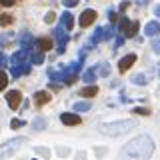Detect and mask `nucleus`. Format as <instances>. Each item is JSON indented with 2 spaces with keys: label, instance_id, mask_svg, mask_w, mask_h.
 <instances>
[{
  "label": "nucleus",
  "instance_id": "obj_14",
  "mask_svg": "<svg viewBox=\"0 0 160 160\" xmlns=\"http://www.w3.org/2000/svg\"><path fill=\"white\" fill-rule=\"evenodd\" d=\"M50 102V94L46 92V90H40V92L34 94V104L36 106H44V104Z\"/></svg>",
  "mask_w": 160,
  "mask_h": 160
},
{
  "label": "nucleus",
  "instance_id": "obj_25",
  "mask_svg": "<svg viewBox=\"0 0 160 160\" xmlns=\"http://www.w3.org/2000/svg\"><path fill=\"white\" fill-rule=\"evenodd\" d=\"M98 74H100V76H108V74H110V66H108V64H100V66H98Z\"/></svg>",
  "mask_w": 160,
  "mask_h": 160
},
{
  "label": "nucleus",
  "instance_id": "obj_15",
  "mask_svg": "<svg viewBox=\"0 0 160 160\" xmlns=\"http://www.w3.org/2000/svg\"><path fill=\"white\" fill-rule=\"evenodd\" d=\"M158 32H160V22H156V20L148 22L146 28H144V34H146V36H158Z\"/></svg>",
  "mask_w": 160,
  "mask_h": 160
},
{
  "label": "nucleus",
  "instance_id": "obj_11",
  "mask_svg": "<svg viewBox=\"0 0 160 160\" xmlns=\"http://www.w3.org/2000/svg\"><path fill=\"white\" fill-rule=\"evenodd\" d=\"M102 40H108V32H106V28H96L94 30V36L90 38V44H98V42H102Z\"/></svg>",
  "mask_w": 160,
  "mask_h": 160
},
{
  "label": "nucleus",
  "instance_id": "obj_33",
  "mask_svg": "<svg viewBox=\"0 0 160 160\" xmlns=\"http://www.w3.org/2000/svg\"><path fill=\"white\" fill-rule=\"evenodd\" d=\"M6 62H8V60H6V56H4V54L0 52V68H2V66H6Z\"/></svg>",
  "mask_w": 160,
  "mask_h": 160
},
{
  "label": "nucleus",
  "instance_id": "obj_12",
  "mask_svg": "<svg viewBox=\"0 0 160 160\" xmlns=\"http://www.w3.org/2000/svg\"><path fill=\"white\" fill-rule=\"evenodd\" d=\"M26 56H28V50L26 48H22L20 52H16V54H12V58H10V66H16V64H24L26 62Z\"/></svg>",
  "mask_w": 160,
  "mask_h": 160
},
{
  "label": "nucleus",
  "instance_id": "obj_18",
  "mask_svg": "<svg viewBox=\"0 0 160 160\" xmlns=\"http://www.w3.org/2000/svg\"><path fill=\"white\" fill-rule=\"evenodd\" d=\"M96 94H98V86H94V84H90V86H86V88L80 90V96H86V98L96 96Z\"/></svg>",
  "mask_w": 160,
  "mask_h": 160
},
{
  "label": "nucleus",
  "instance_id": "obj_28",
  "mask_svg": "<svg viewBox=\"0 0 160 160\" xmlns=\"http://www.w3.org/2000/svg\"><path fill=\"white\" fill-rule=\"evenodd\" d=\"M132 112H134V114H142V116H148L150 110H148V108H134Z\"/></svg>",
  "mask_w": 160,
  "mask_h": 160
},
{
  "label": "nucleus",
  "instance_id": "obj_9",
  "mask_svg": "<svg viewBox=\"0 0 160 160\" xmlns=\"http://www.w3.org/2000/svg\"><path fill=\"white\" fill-rule=\"evenodd\" d=\"M60 120H62V124H66V126H76V124L82 122L76 112H64L62 116H60Z\"/></svg>",
  "mask_w": 160,
  "mask_h": 160
},
{
  "label": "nucleus",
  "instance_id": "obj_16",
  "mask_svg": "<svg viewBox=\"0 0 160 160\" xmlns=\"http://www.w3.org/2000/svg\"><path fill=\"white\" fill-rule=\"evenodd\" d=\"M60 22H62V26L66 28V30H72V26H74V18H72V14H70V12L60 14Z\"/></svg>",
  "mask_w": 160,
  "mask_h": 160
},
{
  "label": "nucleus",
  "instance_id": "obj_24",
  "mask_svg": "<svg viewBox=\"0 0 160 160\" xmlns=\"http://www.w3.org/2000/svg\"><path fill=\"white\" fill-rule=\"evenodd\" d=\"M132 82H134V84H142V86H144L148 80H146V76H144V74H136V76H132Z\"/></svg>",
  "mask_w": 160,
  "mask_h": 160
},
{
  "label": "nucleus",
  "instance_id": "obj_10",
  "mask_svg": "<svg viewBox=\"0 0 160 160\" xmlns=\"http://www.w3.org/2000/svg\"><path fill=\"white\" fill-rule=\"evenodd\" d=\"M28 54H30V62H32V64H42L44 62V52H42V50H38L36 46L30 48Z\"/></svg>",
  "mask_w": 160,
  "mask_h": 160
},
{
  "label": "nucleus",
  "instance_id": "obj_20",
  "mask_svg": "<svg viewBox=\"0 0 160 160\" xmlns=\"http://www.w3.org/2000/svg\"><path fill=\"white\" fill-rule=\"evenodd\" d=\"M44 128H46V118H36L32 122V130H36V132H40Z\"/></svg>",
  "mask_w": 160,
  "mask_h": 160
},
{
  "label": "nucleus",
  "instance_id": "obj_23",
  "mask_svg": "<svg viewBox=\"0 0 160 160\" xmlns=\"http://www.w3.org/2000/svg\"><path fill=\"white\" fill-rule=\"evenodd\" d=\"M12 24V16L10 14H0V26H8Z\"/></svg>",
  "mask_w": 160,
  "mask_h": 160
},
{
  "label": "nucleus",
  "instance_id": "obj_30",
  "mask_svg": "<svg viewBox=\"0 0 160 160\" xmlns=\"http://www.w3.org/2000/svg\"><path fill=\"white\" fill-rule=\"evenodd\" d=\"M152 50H154V52H156L158 56H160V38H158V40H154V42H152Z\"/></svg>",
  "mask_w": 160,
  "mask_h": 160
},
{
  "label": "nucleus",
  "instance_id": "obj_37",
  "mask_svg": "<svg viewBox=\"0 0 160 160\" xmlns=\"http://www.w3.org/2000/svg\"><path fill=\"white\" fill-rule=\"evenodd\" d=\"M158 74H160V68H158Z\"/></svg>",
  "mask_w": 160,
  "mask_h": 160
},
{
  "label": "nucleus",
  "instance_id": "obj_32",
  "mask_svg": "<svg viewBox=\"0 0 160 160\" xmlns=\"http://www.w3.org/2000/svg\"><path fill=\"white\" fill-rule=\"evenodd\" d=\"M36 152H38V154H42V156H44V158H46V156H48V154H50V152H48V150H46V148H36Z\"/></svg>",
  "mask_w": 160,
  "mask_h": 160
},
{
  "label": "nucleus",
  "instance_id": "obj_34",
  "mask_svg": "<svg viewBox=\"0 0 160 160\" xmlns=\"http://www.w3.org/2000/svg\"><path fill=\"white\" fill-rule=\"evenodd\" d=\"M122 44H124V36H120V38H116V42H114V46H122Z\"/></svg>",
  "mask_w": 160,
  "mask_h": 160
},
{
  "label": "nucleus",
  "instance_id": "obj_7",
  "mask_svg": "<svg viewBox=\"0 0 160 160\" xmlns=\"http://www.w3.org/2000/svg\"><path fill=\"white\" fill-rule=\"evenodd\" d=\"M20 102H22V94L18 92V90H10V92L6 94V104L10 108H18L20 106Z\"/></svg>",
  "mask_w": 160,
  "mask_h": 160
},
{
  "label": "nucleus",
  "instance_id": "obj_29",
  "mask_svg": "<svg viewBox=\"0 0 160 160\" xmlns=\"http://www.w3.org/2000/svg\"><path fill=\"white\" fill-rule=\"evenodd\" d=\"M10 124H12V128H20V126H24L26 122H24V120H18V118H14Z\"/></svg>",
  "mask_w": 160,
  "mask_h": 160
},
{
  "label": "nucleus",
  "instance_id": "obj_2",
  "mask_svg": "<svg viewBox=\"0 0 160 160\" xmlns=\"http://www.w3.org/2000/svg\"><path fill=\"white\" fill-rule=\"evenodd\" d=\"M136 126V120H118V122H110V124H98V132L104 136H122L128 130H132Z\"/></svg>",
  "mask_w": 160,
  "mask_h": 160
},
{
  "label": "nucleus",
  "instance_id": "obj_17",
  "mask_svg": "<svg viewBox=\"0 0 160 160\" xmlns=\"http://www.w3.org/2000/svg\"><path fill=\"white\" fill-rule=\"evenodd\" d=\"M34 46H36L38 50H42V52H46V50L52 48V40H50V38H38Z\"/></svg>",
  "mask_w": 160,
  "mask_h": 160
},
{
  "label": "nucleus",
  "instance_id": "obj_4",
  "mask_svg": "<svg viewBox=\"0 0 160 160\" xmlns=\"http://www.w3.org/2000/svg\"><path fill=\"white\" fill-rule=\"evenodd\" d=\"M138 28H140V24L136 20H128V18H122L120 24H118V30H120V34H122L124 38H134L136 32H138Z\"/></svg>",
  "mask_w": 160,
  "mask_h": 160
},
{
  "label": "nucleus",
  "instance_id": "obj_26",
  "mask_svg": "<svg viewBox=\"0 0 160 160\" xmlns=\"http://www.w3.org/2000/svg\"><path fill=\"white\" fill-rule=\"evenodd\" d=\"M6 84H8V76H6L4 72H0V90L6 88Z\"/></svg>",
  "mask_w": 160,
  "mask_h": 160
},
{
  "label": "nucleus",
  "instance_id": "obj_5",
  "mask_svg": "<svg viewBox=\"0 0 160 160\" xmlns=\"http://www.w3.org/2000/svg\"><path fill=\"white\" fill-rule=\"evenodd\" d=\"M54 36H56V40H58L56 52H58V54H62L64 50H66V42H68V34H66V28H64V26H58L56 30H54Z\"/></svg>",
  "mask_w": 160,
  "mask_h": 160
},
{
  "label": "nucleus",
  "instance_id": "obj_6",
  "mask_svg": "<svg viewBox=\"0 0 160 160\" xmlns=\"http://www.w3.org/2000/svg\"><path fill=\"white\" fill-rule=\"evenodd\" d=\"M96 20V10H92V8H88V10H84L82 14H80V18H78V24L82 28H86V26H90V24Z\"/></svg>",
  "mask_w": 160,
  "mask_h": 160
},
{
  "label": "nucleus",
  "instance_id": "obj_27",
  "mask_svg": "<svg viewBox=\"0 0 160 160\" xmlns=\"http://www.w3.org/2000/svg\"><path fill=\"white\" fill-rule=\"evenodd\" d=\"M54 20H56V14H54V12H46V16H44V22H46V24H52Z\"/></svg>",
  "mask_w": 160,
  "mask_h": 160
},
{
  "label": "nucleus",
  "instance_id": "obj_8",
  "mask_svg": "<svg viewBox=\"0 0 160 160\" xmlns=\"http://www.w3.org/2000/svg\"><path fill=\"white\" fill-rule=\"evenodd\" d=\"M136 62V54H126L124 58H120V62H118V70L120 72H126V70L132 68V64Z\"/></svg>",
  "mask_w": 160,
  "mask_h": 160
},
{
  "label": "nucleus",
  "instance_id": "obj_1",
  "mask_svg": "<svg viewBox=\"0 0 160 160\" xmlns=\"http://www.w3.org/2000/svg\"><path fill=\"white\" fill-rule=\"evenodd\" d=\"M152 152H154V140L148 134H140L122 148L120 156H122V160H148L152 156Z\"/></svg>",
  "mask_w": 160,
  "mask_h": 160
},
{
  "label": "nucleus",
  "instance_id": "obj_19",
  "mask_svg": "<svg viewBox=\"0 0 160 160\" xmlns=\"http://www.w3.org/2000/svg\"><path fill=\"white\" fill-rule=\"evenodd\" d=\"M20 42H22V48L30 50V48H34V44H36V38H32V36H30V34H24Z\"/></svg>",
  "mask_w": 160,
  "mask_h": 160
},
{
  "label": "nucleus",
  "instance_id": "obj_21",
  "mask_svg": "<svg viewBox=\"0 0 160 160\" xmlns=\"http://www.w3.org/2000/svg\"><path fill=\"white\" fill-rule=\"evenodd\" d=\"M92 108V104L90 102H76L74 104V112H86V110Z\"/></svg>",
  "mask_w": 160,
  "mask_h": 160
},
{
  "label": "nucleus",
  "instance_id": "obj_3",
  "mask_svg": "<svg viewBox=\"0 0 160 160\" xmlns=\"http://www.w3.org/2000/svg\"><path fill=\"white\" fill-rule=\"evenodd\" d=\"M26 142V138H22V136H18V138H12V140H8V142H4L2 146H0V158H8V156H12L16 150L22 146V144Z\"/></svg>",
  "mask_w": 160,
  "mask_h": 160
},
{
  "label": "nucleus",
  "instance_id": "obj_13",
  "mask_svg": "<svg viewBox=\"0 0 160 160\" xmlns=\"http://www.w3.org/2000/svg\"><path fill=\"white\" fill-rule=\"evenodd\" d=\"M10 70H12V78H18V76H22V74H28V72H30V64H28V62L16 64V66H12Z\"/></svg>",
  "mask_w": 160,
  "mask_h": 160
},
{
  "label": "nucleus",
  "instance_id": "obj_22",
  "mask_svg": "<svg viewBox=\"0 0 160 160\" xmlns=\"http://www.w3.org/2000/svg\"><path fill=\"white\" fill-rule=\"evenodd\" d=\"M84 82H88V84H92L94 80H96V70H86L84 72V76H82Z\"/></svg>",
  "mask_w": 160,
  "mask_h": 160
},
{
  "label": "nucleus",
  "instance_id": "obj_36",
  "mask_svg": "<svg viewBox=\"0 0 160 160\" xmlns=\"http://www.w3.org/2000/svg\"><path fill=\"white\" fill-rule=\"evenodd\" d=\"M154 14H156V16L160 18V4H158V6H156V8H154Z\"/></svg>",
  "mask_w": 160,
  "mask_h": 160
},
{
  "label": "nucleus",
  "instance_id": "obj_31",
  "mask_svg": "<svg viewBox=\"0 0 160 160\" xmlns=\"http://www.w3.org/2000/svg\"><path fill=\"white\" fill-rule=\"evenodd\" d=\"M64 2V6H68V8H72V6H76V4L80 2V0H62Z\"/></svg>",
  "mask_w": 160,
  "mask_h": 160
},
{
  "label": "nucleus",
  "instance_id": "obj_35",
  "mask_svg": "<svg viewBox=\"0 0 160 160\" xmlns=\"http://www.w3.org/2000/svg\"><path fill=\"white\" fill-rule=\"evenodd\" d=\"M0 2H2V4H4V6H12V4H14V2H16V0H0Z\"/></svg>",
  "mask_w": 160,
  "mask_h": 160
}]
</instances>
